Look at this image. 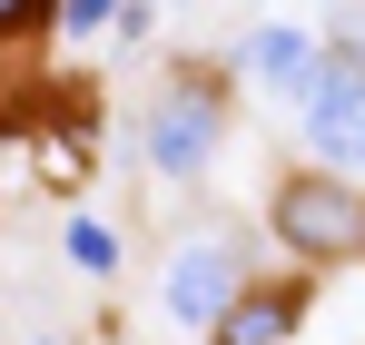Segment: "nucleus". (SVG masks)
<instances>
[{"instance_id": "obj_5", "label": "nucleus", "mask_w": 365, "mask_h": 345, "mask_svg": "<svg viewBox=\"0 0 365 345\" xmlns=\"http://www.w3.org/2000/svg\"><path fill=\"white\" fill-rule=\"evenodd\" d=\"M287 326H297L287 296H227L217 306V345H287Z\"/></svg>"}, {"instance_id": "obj_3", "label": "nucleus", "mask_w": 365, "mask_h": 345, "mask_svg": "<svg viewBox=\"0 0 365 345\" xmlns=\"http://www.w3.org/2000/svg\"><path fill=\"white\" fill-rule=\"evenodd\" d=\"M207 148H217V109H207V99H158V118H148V158H158V168L168 177H197L207 168Z\"/></svg>"}, {"instance_id": "obj_1", "label": "nucleus", "mask_w": 365, "mask_h": 345, "mask_svg": "<svg viewBox=\"0 0 365 345\" xmlns=\"http://www.w3.org/2000/svg\"><path fill=\"white\" fill-rule=\"evenodd\" d=\"M297 99H306V138H316V158H336V168H365V50L306 59Z\"/></svg>"}, {"instance_id": "obj_9", "label": "nucleus", "mask_w": 365, "mask_h": 345, "mask_svg": "<svg viewBox=\"0 0 365 345\" xmlns=\"http://www.w3.org/2000/svg\"><path fill=\"white\" fill-rule=\"evenodd\" d=\"M20 10H30V0H0V20H20Z\"/></svg>"}, {"instance_id": "obj_7", "label": "nucleus", "mask_w": 365, "mask_h": 345, "mask_svg": "<svg viewBox=\"0 0 365 345\" xmlns=\"http://www.w3.org/2000/svg\"><path fill=\"white\" fill-rule=\"evenodd\" d=\"M69 257H79L89 277H109V257H119V237L99 227V217H79V227H69Z\"/></svg>"}, {"instance_id": "obj_8", "label": "nucleus", "mask_w": 365, "mask_h": 345, "mask_svg": "<svg viewBox=\"0 0 365 345\" xmlns=\"http://www.w3.org/2000/svg\"><path fill=\"white\" fill-rule=\"evenodd\" d=\"M60 20L69 30H99V20H119V0H60Z\"/></svg>"}, {"instance_id": "obj_2", "label": "nucleus", "mask_w": 365, "mask_h": 345, "mask_svg": "<svg viewBox=\"0 0 365 345\" xmlns=\"http://www.w3.org/2000/svg\"><path fill=\"white\" fill-rule=\"evenodd\" d=\"M277 237L287 247H306V257H346V247H365V197L356 187H287L277 197Z\"/></svg>"}, {"instance_id": "obj_4", "label": "nucleus", "mask_w": 365, "mask_h": 345, "mask_svg": "<svg viewBox=\"0 0 365 345\" xmlns=\"http://www.w3.org/2000/svg\"><path fill=\"white\" fill-rule=\"evenodd\" d=\"M237 296V267H227V247H187L178 267H168V316L178 326H217V306Z\"/></svg>"}, {"instance_id": "obj_6", "label": "nucleus", "mask_w": 365, "mask_h": 345, "mask_svg": "<svg viewBox=\"0 0 365 345\" xmlns=\"http://www.w3.org/2000/svg\"><path fill=\"white\" fill-rule=\"evenodd\" d=\"M247 69H257V79H287V89H297V79H306V40H297V30H257Z\"/></svg>"}]
</instances>
